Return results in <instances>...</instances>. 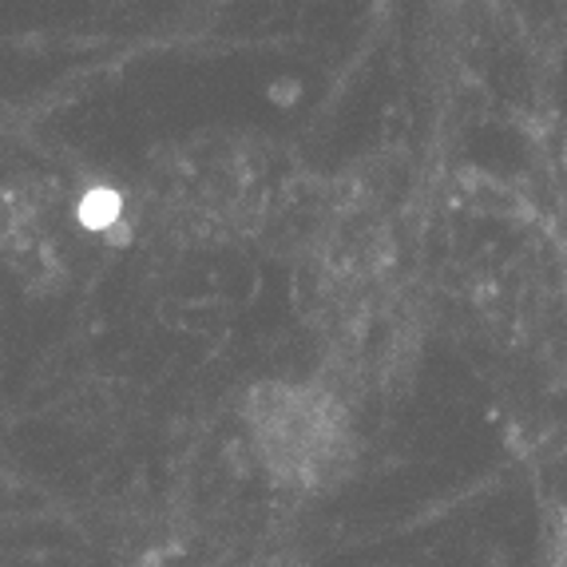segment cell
<instances>
[{"label": "cell", "instance_id": "cell-1", "mask_svg": "<svg viewBox=\"0 0 567 567\" xmlns=\"http://www.w3.org/2000/svg\"><path fill=\"white\" fill-rule=\"evenodd\" d=\"M258 453L270 473L290 484H318L338 473L346 453V421L330 393L298 385H270L255 398Z\"/></svg>", "mask_w": 567, "mask_h": 567}]
</instances>
